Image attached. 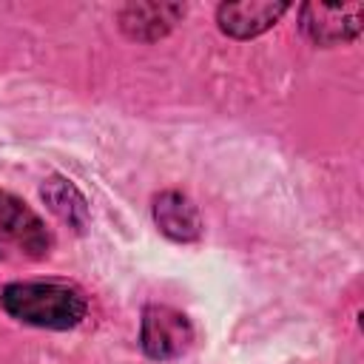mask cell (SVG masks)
<instances>
[{
	"label": "cell",
	"instance_id": "1",
	"mask_svg": "<svg viewBox=\"0 0 364 364\" xmlns=\"http://www.w3.org/2000/svg\"><path fill=\"white\" fill-rule=\"evenodd\" d=\"M3 310L31 327L68 330L85 318V299L63 282H14L0 293Z\"/></svg>",
	"mask_w": 364,
	"mask_h": 364
},
{
	"label": "cell",
	"instance_id": "2",
	"mask_svg": "<svg viewBox=\"0 0 364 364\" xmlns=\"http://www.w3.org/2000/svg\"><path fill=\"white\" fill-rule=\"evenodd\" d=\"M193 341V327L185 313L168 307V304H148L142 313L139 327V344L145 355L156 361H168L182 355Z\"/></svg>",
	"mask_w": 364,
	"mask_h": 364
},
{
	"label": "cell",
	"instance_id": "3",
	"mask_svg": "<svg viewBox=\"0 0 364 364\" xmlns=\"http://www.w3.org/2000/svg\"><path fill=\"white\" fill-rule=\"evenodd\" d=\"M361 14H364L361 3H347V6L307 3L301 6V28L316 46H338L361 31Z\"/></svg>",
	"mask_w": 364,
	"mask_h": 364
},
{
	"label": "cell",
	"instance_id": "4",
	"mask_svg": "<svg viewBox=\"0 0 364 364\" xmlns=\"http://www.w3.org/2000/svg\"><path fill=\"white\" fill-rule=\"evenodd\" d=\"M0 230L20 247L26 250L28 256L40 259L48 253V245H51V236L46 230V225L40 222V216L26 205L20 202L14 193L9 191H0Z\"/></svg>",
	"mask_w": 364,
	"mask_h": 364
},
{
	"label": "cell",
	"instance_id": "5",
	"mask_svg": "<svg viewBox=\"0 0 364 364\" xmlns=\"http://www.w3.org/2000/svg\"><path fill=\"white\" fill-rule=\"evenodd\" d=\"M287 3H267V0H245V3H222L216 17H219V28L230 37L247 40L256 37L262 31H267L273 23H279V17L287 11Z\"/></svg>",
	"mask_w": 364,
	"mask_h": 364
},
{
	"label": "cell",
	"instance_id": "6",
	"mask_svg": "<svg viewBox=\"0 0 364 364\" xmlns=\"http://www.w3.org/2000/svg\"><path fill=\"white\" fill-rule=\"evenodd\" d=\"M154 222L173 242H193L202 233V219L196 205L179 191H162L154 199Z\"/></svg>",
	"mask_w": 364,
	"mask_h": 364
},
{
	"label": "cell",
	"instance_id": "7",
	"mask_svg": "<svg viewBox=\"0 0 364 364\" xmlns=\"http://www.w3.org/2000/svg\"><path fill=\"white\" fill-rule=\"evenodd\" d=\"M185 14V6L176 3H131L119 11V26L134 40H156L173 28Z\"/></svg>",
	"mask_w": 364,
	"mask_h": 364
},
{
	"label": "cell",
	"instance_id": "8",
	"mask_svg": "<svg viewBox=\"0 0 364 364\" xmlns=\"http://www.w3.org/2000/svg\"><path fill=\"white\" fill-rule=\"evenodd\" d=\"M40 193H43L46 205H48L65 225H71L74 230H82V228H85V222H88V205H85L82 193H80L68 179H63V176H48V179L43 182Z\"/></svg>",
	"mask_w": 364,
	"mask_h": 364
}]
</instances>
